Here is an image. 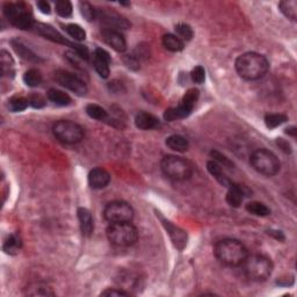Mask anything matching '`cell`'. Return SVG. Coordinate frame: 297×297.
<instances>
[{"instance_id": "1f68e13d", "label": "cell", "mask_w": 297, "mask_h": 297, "mask_svg": "<svg viewBox=\"0 0 297 297\" xmlns=\"http://www.w3.org/2000/svg\"><path fill=\"white\" fill-rule=\"evenodd\" d=\"M28 106H29V100L26 98H22V96H17V98L11 99L8 103L9 109L14 113L25 111Z\"/></svg>"}, {"instance_id": "d6a6232c", "label": "cell", "mask_w": 297, "mask_h": 297, "mask_svg": "<svg viewBox=\"0 0 297 297\" xmlns=\"http://www.w3.org/2000/svg\"><path fill=\"white\" fill-rule=\"evenodd\" d=\"M13 64H14V62H13L11 55H9L7 51L2 50L1 51V71H2V74H7V76H9V74L14 73V71H13Z\"/></svg>"}, {"instance_id": "4dcf8cb0", "label": "cell", "mask_w": 297, "mask_h": 297, "mask_svg": "<svg viewBox=\"0 0 297 297\" xmlns=\"http://www.w3.org/2000/svg\"><path fill=\"white\" fill-rule=\"evenodd\" d=\"M57 14L62 18H69L72 15V4L67 0H59L55 5Z\"/></svg>"}, {"instance_id": "ab89813d", "label": "cell", "mask_w": 297, "mask_h": 297, "mask_svg": "<svg viewBox=\"0 0 297 297\" xmlns=\"http://www.w3.org/2000/svg\"><path fill=\"white\" fill-rule=\"evenodd\" d=\"M37 7H38V9H40V11L42 13H43V14H50L51 9H50L49 2L43 1V0H42V1H38L37 2Z\"/></svg>"}, {"instance_id": "f35d334b", "label": "cell", "mask_w": 297, "mask_h": 297, "mask_svg": "<svg viewBox=\"0 0 297 297\" xmlns=\"http://www.w3.org/2000/svg\"><path fill=\"white\" fill-rule=\"evenodd\" d=\"M28 100H29V105L33 106L34 108H42L44 105H46V101H44V99L38 94L30 95L28 98Z\"/></svg>"}, {"instance_id": "74e56055", "label": "cell", "mask_w": 297, "mask_h": 297, "mask_svg": "<svg viewBox=\"0 0 297 297\" xmlns=\"http://www.w3.org/2000/svg\"><path fill=\"white\" fill-rule=\"evenodd\" d=\"M130 295V293L125 292L123 289H118V288H108L103 290L101 293V296H128Z\"/></svg>"}, {"instance_id": "e575fe53", "label": "cell", "mask_w": 297, "mask_h": 297, "mask_svg": "<svg viewBox=\"0 0 297 297\" xmlns=\"http://www.w3.org/2000/svg\"><path fill=\"white\" fill-rule=\"evenodd\" d=\"M79 6H80V12H82L83 17L85 18L87 21H92V20H94V19H96V11L94 9V7L89 4V2H87V1L80 2Z\"/></svg>"}, {"instance_id": "603a6c76", "label": "cell", "mask_w": 297, "mask_h": 297, "mask_svg": "<svg viewBox=\"0 0 297 297\" xmlns=\"http://www.w3.org/2000/svg\"><path fill=\"white\" fill-rule=\"evenodd\" d=\"M12 47L13 49L17 51V54L20 56L21 58H24L26 60H29V62H37L38 57L35 55L33 51L30 49H28L27 47L24 46L21 42L19 41H12Z\"/></svg>"}, {"instance_id": "f546056e", "label": "cell", "mask_w": 297, "mask_h": 297, "mask_svg": "<svg viewBox=\"0 0 297 297\" xmlns=\"http://www.w3.org/2000/svg\"><path fill=\"white\" fill-rule=\"evenodd\" d=\"M64 29H65L66 33L76 41H84L86 38V31L84 30L79 25H76V24L66 25L65 27H64Z\"/></svg>"}, {"instance_id": "f1b7e54d", "label": "cell", "mask_w": 297, "mask_h": 297, "mask_svg": "<svg viewBox=\"0 0 297 297\" xmlns=\"http://www.w3.org/2000/svg\"><path fill=\"white\" fill-rule=\"evenodd\" d=\"M287 121H288V118H287L285 114H268L265 118L266 127L269 129L280 127L281 124H283Z\"/></svg>"}, {"instance_id": "30bf717a", "label": "cell", "mask_w": 297, "mask_h": 297, "mask_svg": "<svg viewBox=\"0 0 297 297\" xmlns=\"http://www.w3.org/2000/svg\"><path fill=\"white\" fill-rule=\"evenodd\" d=\"M55 80L59 84L60 86L70 89L77 95H85L87 93V86L82 79L78 78L76 74L67 72L64 70H58L55 72Z\"/></svg>"}, {"instance_id": "cb8c5ba5", "label": "cell", "mask_w": 297, "mask_h": 297, "mask_svg": "<svg viewBox=\"0 0 297 297\" xmlns=\"http://www.w3.org/2000/svg\"><path fill=\"white\" fill-rule=\"evenodd\" d=\"M280 11L290 20L296 21L297 19V1L296 0H285L279 4Z\"/></svg>"}, {"instance_id": "9a60e30c", "label": "cell", "mask_w": 297, "mask_h": 297, "mask_svg": "<svg viewBox=\"0 0 297 297\" xmlns=\"http://www.w3.org/2000/svg\"><path fill=\"white\" fill-rule=\"evenodd\" d=\"M78 219L80 224V230H82L83 236L89 237L94 231V222H93L92 214L86 208L78 209Z\"/></svg>"}, {"instance_id": "484cf974", "label": "cell", "mask_w": 297, "mask_h": 297, "mask_svg": "<svg viewBox=\"0 0 297 297\" xmlns=\"http://www.w3.org/2000/svg\"><path fill=\"white\" fill-rule=\"evenodd\" d=\"M86 113L89 118L94 119V120H98V121L108 120L107 111L99 105H94V103H89V105H87Z\"/></svg>"}, {"instance_id": "3957f363", "label": "cell", "mask_w": 297, "mask_h": 297, "mask_svg": "<svg viewBox=\"0 0 297 297\" xmlns=\"http://www.w3.org/2000/svg\"><path fill=\"white\" fill-rule=\"evenodd\" d=\"M241 266L247 279L257 282L267 280L273 272L272 260L263 254H248Z\"/></svg>"}, {"instance_id": "d4e9b609", "label": "cell", "mask_w": 297, "mask_h": 297, "mask_svg": "<svg viewBox=\"0 0 297 297\" xmlns=\"http://www.w3.org/2000/svg\"><path fill=\"white\" fill-rule=\"evenodd\" d=\"M246 210L250 212V214L259 216V217H266V216L270 215V209L268 207L258 201L248 202L246 205Z\"/></svg>"}, {"instance_id": "4316f807", "label": "cell", "mask_w": 297, "mask_h": 297, "mask_svg": "<svg viewBox=\"0 0 297 297\" xmlns=\"http://www.w3.org/2000/svg\"><path fill=\"white\" fill-rule=\"evenodd\" d=\"M22 246L21 238L18 235L8 236L4 243V251L8 254H17Z\"/></svg>"}, {"instance_id": "b9f144b4", "label": "cell", "mask_w": 297, "mask_h": 297, "mask_svg": "<svg viewBox=\"0 0 297 297\" xmlns=\"http://www.w3.org/2000/svg\"><path fill=\"white\" fill-rule=\"evenodd\" d=\"M287 134H289V135H293V136H295L296 135V129L294 128V127H292V128H289V129H287Z\"/></svg>"}, {"instance_id": "8d00e7d4", "label": "cell", "mask_w": 297, "mask_h": 297, "mask_svg": "<svg viewBox=\"0 0 297 297\" xmlns=\"http://www.w3.org/2000/svg\"><path fill=\"white\" fill-rule=\"evenodd\" d=\"M211 156L214 157V158H212V160H215L216 163L219 164V165H221V164H223V166H225V167H231L232 166L231 161L229 160L228 158L225 157V156H223V154L217 152V151H212Z\"/></svg>"}, {"instance_id": "8992f818", "label": "cell", "mask_w": 297, "mask_h": 297, "mask_svg": "<svg viewBox=\"0 0 297 297\" xmlns=\"http://www.w3.org/2000/svg\"><path fill=\"white\" fill-rule=\"evenodd\" d=\"M251 165L258 173L266 177H273L280 171V160L275 153L266 148L254 151L250 158Z\"/></svg>"}, {"instance_id": "44dd1931", "label": "cell", "mask_w": 297, "mask_h": 297, "mask_svg": "<svg viewBox=\"0 0 297 297\" xmlns=\"http://www.w3.org/2000/svg\"><path fill=\"white\" fill-rule=\"evenodd\" d=\"M48 99L57 106H69L71 101H72V99H71V96L67 94V93L59 91V89H49V92H48Z\"/></svg>"}, {"instance_id": "7c38bea8", "label": "cell", "mask_w": 297, "mask_h": 297, "mask_svg": "<svg viewBox=\"0 0 297 297\" xmlns=\"http://www.w3.org/2000/svg\"><path fill=\"white\" fill-rule=\"evenodd\" d=\"M112 63L111 55H109L105 49L101 48H96L93 53V65L96 72L101 78H108L109 77V65Z\"/></svg>"}, {"instance_id": "836d02e7", "label": "cell", "mask_w": 297, "mask_h": 297, "mask_svg": "<svg viewBox=\"0 0 297 297\" xmlns=\"http://www.w3.org/2000/svg\"><path fill=\"white\" fill-rule=\"evenodd\" d=\"M176 31H177V36L181 38L182 41L183 40H186V41L192 40L193 35H194L192 27H190L189 25H186V24L178 25L176 27Z\"/></svg>"}, {"instance_id": "2e32d148", "label": "cell", "mask_w": 297, "mask_h": 297, "mask_svg": "<svg viewBox=\"0 0 297 297\" xmlns=\"http://www.w3.org/2000/svg\"><path fill=\"white\" fill-rule=\"evenodd\" d=\"M135 124L142 130H151L159 125V120L152 114H148L147 112L138 113L135 118Z\"/></svg>"}, {"instance_id": "9c48e42d", "label": "cell", "mask_w": 297, "mask_h": 297, "mask_svg": "<svg viewBox=\"0 0 297 297\" xmlns=\"http://www.w3.org/2000/svg\"><path fill=\"white\" fill-rule=\"evenodd\" d=\"M134 215L135 211L132 207L124 201L109 202L103 210V216L109 223L131 222Z\"/></svg>"}, {"instance_id": "277c9868", "label": "cell", "mask_w": 297, "mask_h": 297, "mask_svg": "<svg viewBox=\"0 0 297 297\" xmlns=\"http://www.w3.org/2000/svg\"><path fill=\"white\" fill-rule=\"evenodd\" d=\"M107 238L109 243L118 247H129L136 244L138 231L131 222L111 223L107 228Z\"/></svg>"}, {"instance_id": "60d3db41", "label": "cell", "mask_w": 297, "mask_h": 297, "mask_svg": "<svg viewBox=\"0 0 297 297\" xmlns=\"http://www.w3.org/2000/svg\"><path fill=\"white\" fill-rule=\"evenodd\" d=\"M268 234H270L272 236H274V237H275L276 239H280V240H283V239H285V236L282 235V232H281V231H272V230H270V231L268 232Z\"/></svg>"}, {"instance_id": "ffe728a7", "label": "cell", "mask_w": 297, "mask_h": 297, "mask_svg": "<svg viewBox=\"0 0 297 297\" xmlns=\"http://www.w3.org/2000/svg\"><path fill=\"white\" fill-rule=\"evenodd\" d=\"M163 46L166 48L167 50L172 51V53H178L181 51L185 47V43L180 37H178L174 34H166L163 36Z\"/></svg>"}, {"instance_id": "5bb4252c", "label": "cell", "mask_w": 297, "mask_h": 297, "mask_svg": "<svg viewBox=\"0 0 297 297\" xmlns=\"http://www.w3.org/2000/svg\"><path fill=\"white\" fill-rule=\"evenodd\" d=\"M109 182H111V176L101 167L93 169L89 174V185L93 189L106 188Z\"/></svg>"}, {"instance_id": "ac0fdd59", "label": "cell", "mask_w": 297, "mask_h": 297, "mask_svg": "<svg viewBox=\"0 0 297 297\" xmlns=\"http://www.w3.org/2000/svg\"><path fill=\"white\" fill-rule=\"evenodd\" d=\"M207 169H208L209 173H210L221 185L229 187L232 183L230 180H229V178L225 176L224 172H223L222 166L219 165L218 163H216L215 160H209L208 163H207Z\"/></svg>"}, {"instance_id": "4fadbf2b", "label": "cell", "mask_w": 297, "mask_h": 297, "mask_svg": "<svg viewBox=\"0 0 297 297\" xmlns=\"http://www.w3.org/2000/svg\"><path fill=\"white\" fill-rule=\"evenodd\" d=\"M101 36L102 40L118 53H123L127 49V42H125L123 35L120 33V30L103 28L101 30Z\"/></svg>"}, {"instance_id": "d590c367", "label": "cell", "mask_w": 297, "mask_h": 297, "mask_svg": "<svg viewBox=\"0 0 297 297\" xmlns=\"http://www.w3.org/2000/svg\"><path fill=\"white\" fill-rule=\"evenodd\" d=\"M190 78L195 84H202L206 79V71L202 66H195L190 72Z\"/></svg>"}, {"instance_id": "7a4b0ae2", "label": "cell", "mask_w": 297, "mask_h": 297, "mask_svg": "<svg viewBox=\"0 0 297 297\" xmlns=\"http://www.w3.org/2000/svg\"><path fill=\"white\" fill-rule=\"evenodd\" d=\"M215 256L223 265L230 267L241 266L248 256L247 248L240 240L225 238L216 243Z\"/></svg>"}, {"instance_id": "e0dca14e", "label": "cell", "mask_w": 297, "mask_h": 297, "mask_svg": "<svg viewBox=\"0 0 297 297\" xmlns=\"http://www.w3.org/2000/svg\"><path fill=\"white\" fill-rule=\"evenodd\" d=\"M244 190L239 185L236 183H231L229 186V190L227 194V202L229 206L234 207V208H238L243 203L244 200Z\"/></svg>"}, {"instance_id": "7402d4cb", "label": "cell", "mask_w": 297, "mask_h": 297, "mask_svg": "<svg viewBox=\"0 0 297 297\" xmlns=\"http://www.w3.org/2000/svg\"><path fill=\"white\" fill-rule=\"evenodd\" d=\"M26 294L29 296H54L55 293L51 290L49 286L44 285V283L37 282L29 285L27 287V292Z\"/></svg>"}, {"instance_id": "83f0119b", "label": "cell", "mask_w": 297, "mask_h": 297, "mask_svg": "<svg viewBox=\"0 0 297 297\" xmlns=\"http://www.w3.org/2000/svg\"><path fill=\"white\" fill-rule=\"evenodd\" d=\"M24 82L28 87H37L42 83V73L37 69H29L24 74Z\"/></svg>"}, {"instance_id": "6da1fadb", "label": "cell", "mask_w": 297, "mask_h": 297, "mask_svg": "<svg viewBox=\"0 0 297 297\" xmlns=\"http://www.w3.org/2000/svg\"><path fill=\"white\" fill-rule=\"evenodd\" d=\"M236 71L245 80H258L264 78L269 70V63L264 55L258 53H245L236 59Z\"/></svg>"}, {"instance_id": "ba28073f", "label": "cell", "mask_w": 297, "mask_h": 297, "mask_svg": "<svg viewBox=\"0 0 297 297\" xmlns=\"http://www.w3.org/2000/svg\"><path fill=\"white\" fill-rule=\"evenodd\" d=\"M200 92L198 89H190L185 93V95L182 96L181 102L176 108H170L165 112V120L167 121H174L179 120V119L187 118L190 113L193 112V109L195 107V103L199 100Z\"/></svg>"}, {"instance_id": "d6986e66", "label": "cell", "mask_w": 297, "mask_h": 297, "mask_svg": "<svg viewBox=\"0 0 297 297\" xmlns=\"http://www.w3.org/2000/svg\"><path fill=\"white\" fill-rule=\"evenodd\" d=\"M166 145L171 150L178 151V152H185L188 150L189 143L181 135H172L166 138Z\"/></svg>"}, {"instance_id": "52a82bcc", "label": "cell", "mask_w": 297, "mask_h": 297, "mask_svg": "<svg viewBox=\"0 0 297 297\" xmlns=\"http://www.w3.org/2000/svg\"><path fill=\"white\" fill-rule=\"evenodd\" d=\"M53 132L58 141L65 144H77L83 141L84 129L76 122L70 120L57 121L53 127Z\"/></svg>"}, {"instance_id": "5b68a950", "label": "cell", "mask_w": 297, "mask_h": 297, "mask_svg": "<svg viewBox=\"0 0 297 297\" xmlns=\"http://www.w3.org/2000/svg\"><path fill=\"white\" fill-rule=\"evenodd\" d=\"M160 169L169 179L185 181L193 176V165L188 160L177 156H166L160 163Z\"/></svg>"}, {"instance_id": "8fae6325", "label": "cell", "mask_w": 297, "mask_h": 297, "mask_svg": "<svg viewBox=\"0 0 297 297\" xmlns=\"http://www.w3.org/2000/svg\"><path fill=\"white\" fill-rule=\"evenodd\" d=\"M96 18L100 19L101 24L106 25L105 28L107 29L119 30V29H128L129 26H130L124 18H122L118 13L108 11V9L96 11Z\"/></svg>"}]
</instances>
